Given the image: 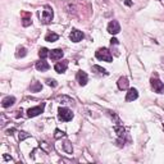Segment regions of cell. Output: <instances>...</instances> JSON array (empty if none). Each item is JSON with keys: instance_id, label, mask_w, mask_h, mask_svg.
Wrapping results in <instances>:
<instances>
[{"instance_id": "26", "label": "cell", "mask_w": 164, "mask_h": 164, "mask_svg": "<svg viewBox=\"0 0 164 164\" xmlns=\"http://www.w3.org/2000/svg\"><path fill=\"white\" fill-rule=\"evenodd\" d=\"M65 134L63 131H60V130H55V135H54V137L55 139H60V137H64Z\"/></svg>"}, {"instance_id": "22", "label": "cell", "mask_w": 164, "mask_h": 164, "mask_svg": "<svg viewBox=\"0 0 164 164\" xmlns=\"http://www.w3.org/2000/svg\"><path fill=\"white\" fill-rule=\"evenodd\" d=\"M49 50L46 49V48H41L40 50H38V57L41 58V59H45L46 57H49Z\"/></svg>"}, {"instance_id": "20", "label": "cell", "mask_w": 164, "mask_h": 164, "mask_svg": "<svg viewBox=\"0 0 164 164\" xmlns=\"http://www.w3.org/2000/svg\"><path fill=\"white\" fill-rule=\"evenodd\" d=\"M26 55H27L26 48H18L17 49V53H15V57H17V58H25Z\"/></svg>"}, {"instance_id": "5", "label": "cell", "mask_w": 164, "mask_h": 164, "mask_svg": "<svg viewBox=\"0 0 164 164\" xmlns=\"http://www.w3.org/2000/svg\"><path fill=\"white\" fill-rule=\"evenodd\" d=\"M44 109H45V103H41L40 105H37V107L30 108L28 110H27V115H28L30 118H33V117H37L38 114H41V113L44 112Z\"/></svg>"}, {"instance_id": "23", "label": "cell", "mask_w": 164, "mask_h": 164, "mask_svg": "<svg viewBox=\"0 0 164 164\" xmlns=\"http://www.w3.org/2000/svg\"><path fill=\"white\" fill-rule=\"evenodd\" d=\"M92 69H94V71H96L97 73H101V75H104V76H108L107 69L103 68V67H100V65H92Z\"/></svg>"}, {"instance_id": "30", "label": "cell", "mask_w": 164, "mask_h": 164, "mask_svg": "<svg viewBox=\"0 0 164 164\" xmlns=\"http://www.w3.org/2000/svg\"><path fill=\"white\" fill-rule=\"evenodd\" d=\"M124 3H126V5H128V7H130V5H132V3L130 1V0H126V1H124Z\"/></svg>"}, {"instance_id": "15", "label": "cell", "mask_w": 164, "mask_h": 164, "mask_svg": "<svg viewBox=\"0 0 164 164\" xmlns=\"http://www.w3.org/2000/svg\"><path fill=\"white\" fill-rule=\"evenodd\" d=\"M128 85H130V82L126 77H120L118 80V89L119 90H127L128 89Z\"/></svg>"}, {"instance_id": "1", "label": "cell", "mask_w": 164, "mask_h": 164, "mask_svg": "<svg viewBox=\"0 0 164 164\" xmlns=\"http://www.w3.org/2000/svg\"><path fill=\"white\" fill-rule=\"evenodd\" d=\"M95 57H96L99 60L108 62V63L113 62V55H112V53L109 52L107 48H100V49H97L96 53H95Z\"/></svg>"}, {"instance_id": "10", "label": "cell", "mask_w": 164, "mask_h": 164, "mask_svg": "<svg viewBox=\"0 0 164 164\" xmlns=\"http://www.w3.org/2000/svg\"><path fill=\"white\" fill-rule=\"evenodd\" d=\"M67 68H68V62H59V63L54 65V69H55L57 73H64L67 71Z\"/></svg>"}, {"instance_id": "2", "label": "cell", "mask_w": 164, "mask_h": 164, "mask_svg": "<svg viewBox=\"0 0 164 164\" xmlns=\"http://www.w3.org/2000/svg\"><path fill=\"white\" fill-rule=\"evenodd\" d=\"M53 17H54L53 8L50 7V5H45L44 7V10H42V13L40 15L41 22L44 23V25H49V23L53 21Z\"/></svg>"}, {"instance_id": "27", "label": "cell", "mask_w": 164, "mask_h": 164, "mask_svg": "<svg viewBox=\"0 0 164 164\" xmlns=\"http://www.w3.org/2000/svg\"><path fill=\"white\" fill-rule=\"evenodd\" d=\"M46 83H48L49 86H53V87H55V86H58L57 81H55V80H53V78H48V80H46Z\"/></svg>"}, {"instance_id": "24", "label": "cell", "mask_w": 164, "mask_h": 164, "mask_svg": "<svg viewBox=\"0 0 164 164\" xmlns=\"http://www.w3.org/2000/svg\"><path fill=\"white\" fill-rule=\"evenodd\" d=\"M31 23H32V21H31V15L30 14H26V17L22 19V25L25 26V27H27V26H30Z\"/></svg>"}, {"instance_id": "13", "label": "cell", "mask_w": 164, "mask_h": 164, "mask_svg": "<svg viewBox=\"0 0 164 164\" xmlns=\"http://www.w3.org/2000/svg\"><path fill=\"white\" fill-rule=\"evenodd\" d=\"M137 97H139L137 90H136V89H130V90H128V92L126 95V100L127 101H134V100L137 99Z\"/></svg>"}, {"instance_id": "14", "label": "cell", "mask_w": 164, "mask_h": 164, "mask_svg": "<svg viewBox=\"0 0 164 164\" xmlns=\"http://www.w3.org/2000/svg\"><path fill=\"white\" fill-rule=\"evenodd\" d=\"M14 103H15V97L14 96H7V97H4V99H3L1 105H3V108H9Z\"/></svg>"}, {"instance_id": "8", "label": "cell", "mask_w": 164, "mask_h": 164, "mask_svg": "<svg viewBox=\"0 0 164 164\" xmlns=\"http://www.w3.org/2000/svg\"><path fill=\"white\" fill-rule=\"evenodd\" d=\"M76 80H77V82H78L81 86H85L89 82L87 73L83 72V71H78V72H77V75H76Z\"/></svg>"}, {"instance_id": "19", "label": "cell", "mask_w": 164, "mask_h": 164, "mask_svg": "<svg viewBox=\"0 0 164 164\" xmlns=\"http://www.w3.org/2000/svg\"><path fill=\"white\" fill-rule=\"evenodd\" d=\"M63 149H64V151H65L67 154H72V153H73L72 144L69 142V141H65V142L63 144Z\"/></svg>"}, {"instance_id": "31", "label": "cell", "mask_w": 164, "mask_h": 164, "mask_svg": "<svg viewBox=\"0 0 164 164\" xmlns=\"http://www.w3.org/2000/svg\"><path fill=\"white\" fill-rule=\"evenodd\" d=\"M4 159H5V160H12V158H9L8 155H4Z\"/></svg>"}, {"instance_id": "6", "label": "cell", "mask_w": 164, "mask_h": 164, "mask_svg": "<svg viewBox=\"0 0 164 164\" xmlns=\"http://www.w3.org/2000/svg\"><path fill=\"white\" fill-rule=\"evenodd\" d=\"M69 38H71L73 42H80L82 38H83V32L77 28H73L71 31V35H69Z\"/></svg>"}, {"instance_id": "12", "label": "cell", "mask_w": 164, "mask_h": 164, "mask_svg": "<svg viewBox=\"0 0 164 164\" xmlns=\"http://www.w3.org/2000/svg\"><path fill=\"white\" fill-rule=\"evenodd\" d=\"M35 67H36L37 71H40V72H45V71H48V69L50 68V65H49L48 62H45L44 59H41L40 62H37Z\"/></svg>"}, {"instance_id": "21", "label": "cell", "mask_w": 164, "mask_h": 164, "mask_svg": "<svg viewBox=\"0 0 164 164\" xmlns=\"http://www.w3.org/2000/svg\"><path fill=\"white\" fill-rule=\"evenodd\" d=\"M65 10H67L69 14H76V7L73 5L72 3H67V4H65Z\"/></svg>"}, {"instance_id": "29", "label": "cell", "mask_w": 164, "mask_h": 164, "mask_svg": "<svg viewBox=\"0 0 164 164\" xmlns=\"http://www.w3.org/2000/svg\"><path fill=\"white\" fill-rule=\"evenodd\" d=\"M14 131H15L14 128H12V130H8V131H7V134H8V135H13L12 132H14Z\"/></svg>"}, {"instance_id": "17", "label": "cell", "mask_w": 164, "mask_h": 164, "mask_svg": "<svg viewBox=\"0 0 164 164\" xmlns=\"http://www.w3.org/2000/svg\"><path fill=\"white\" fill-rule=\"evenodd\" d=\"M58 38H59V35L58 33H54V32H50L48 33L45 36V41H48V42H54V41H57Z\"/></svg>"}, {"instance_id": "7", "label": "cell", "mask_w": 164, "mask_h": 164, "mask_svg": "<svg viewBox=\"0 0 164 164\" xmlns=\"http://www.w3.org/2000/svg\"><path fill=\"white\" fill-rule=\"evenodd\" d=\"M108 32L112 33V35H117V33L120 32V26H119L118 21L109 22V25H108Z\"/></svg>"}, {"instance_id": "11", "label": "cell", "mask_w": 164, "mask_h": 164, "mask_svg": "<svg viewBox=\"0 0 164 164\" xmlns=\"http://www.w3.org/2000/svg\"><path fill=\"white\" fill-rule=\"evenodd\" d=\"M58 101L62 104V105H73L75 104V100L72 99V97H69L67 95H62L58 97Z\"/></svg>"}, {"instance_id": "32", "label": "cell", "mask_w": 164, "mask_h": 164, "mask_svg": "<svg viewBox=\"0 0 164 164\" xmlns=\"http://www.w3.org/2000/svg\"><path fill=\"white\" fill-rule=\"evenodd\" d=\"M163 62H164V59H163Z\"/></svg>"}, {"instance_id": "9", "label": "cell", "mask_w": 164, "mask_h": 164, "mask_svg": "<svg viewBox=\"0 0 164 164\" xmlns=\"http://www.w3.org/2000/svg\"><path fill=\"white\" fill-rule=\"evenodd\" d=\"M63 55H64V53H63V50H62V49H54L49 54V57H50V59H52V60H59V59L63 58Z\"/></svg>"}, {"instance_id": "16", "label": "cell", "mask_w": 164, "mask_h": 164, "mask_svg": "<svg viewBox=\"0 0 164 164\" xmlns=\"http://www.w3.org/2000/svg\"><path fill=\"white\" fill-rule=\"evenodd\" d=\"M114 131L117 132V135H118L119 139H123L124 135H126V130L122 127V124H117V126L114 127Z\"/></svg>"}, {"instance_id": "18", "label": "cell", "mask_w": 164, "mask_h": 164, "mask_svg": "<svg viewBox=\"0 0 164 164\" xmlns=\"http://www.w3.org/2000/svg\"><path fill=\"white\" fill-rule=\"evenodd\" d=\"M31 91L32 92H38V91H41V89H42V86H41V83L40 82H37V81H35L32 85H31Z\"/></svg>"}, {"instance_id": "3", "label": "cell", "mask_w": 164, "mask_h": 164, "mask_svg": "<svg viewBox=\"0 0 164 164\" xmlns=\"http://www.w3.org/2000/svg\"><path fill=\"white\" fill-rule=\"evenodd\" d=\"M58 118L60 120H63V122H69V120L73 119V113L68 108L60 107L58 109Z\"/></svg>"}, {"instance_id": "28", "label": "cell", "mask_w": 164, "mask_h": 164, "mask_svg": "<svg viewBox=\"0 0 164 164\" xmlns=\"http://www.w3.org/2000/svg\"><path fill=\"white\" fill-rule=\"evenodd\" d=\"M110 44H112V45H118V44H119V41H118V40H117V38H115V37H113V38H112V40H110Z\"/></svg>"}, {"instance_id": "4", "label": "cell", "mask_w": 164, "mask_h": 164, "mask_svg": "<svg viewBox=\"0 0 164 164\" xmlns=\"http://www.w3.org/2000/svg\"><path fill=\"white\" fill-rule=\"evenodd\" d=\"M150 83H151V87L155 92L158 94H164V83L158 78V77H153L150 80Z\"/></svg>"}, {"instance_id": "25", "label": "cell", "mask_w": 164, "mask_h": 164, "mask_svg": "<svg viewBox=\"0 0 164 164\" xmlns=\"http://www.w3.org/2000/svg\"><path fill=\"white\" fill-rule=\"evenodd\" d=\"M28 137H30V135L27 134V132H19V136H18L19 141H23V140H26V139H28Z\"/></svg>"}]
</instances>
